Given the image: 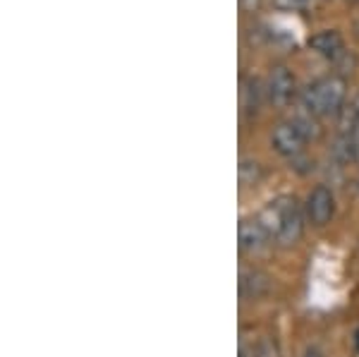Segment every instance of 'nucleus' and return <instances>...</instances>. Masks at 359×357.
I'll use <instances>...</instances> for the list:
<instances>
[{"label":"nucleus","instance_id":"f257e3e1","mask_svg":"<svg viewBox=\"0 0 359 357\" xmlns=\"http://www.w3.org/2000/svg\"><path fill=\"white\" fill-rule=\"evenodd\" d=\"M259 221L264 223V228L269 230L271 240L280 247H292L302 240L304 235V206H299V201L294 197H280L278 201H271L269 206L262 211Z\"/></svg>","mask_w":359,"mask_h":357},{"label":"nucleus","instance_id":"f03ea898","mask_svg":"<svg viewBox=\"0 0 359 357\" xmlns=\"http://www.w3.org/2000/svg\"><path fill=\"white\" fill-rule=\"evenodd\" d=\"M347 99V82L338 74H328L316 82L299 89L297 101L302 113H309L314 118H340Z\"/></svg>","mask_w":359,"mask_h":357},{"label":"nucleus","instance_id":"7ed1b4c3","mask_svg":"<svg viewBox=\"0 0 359 357\" xmlns=\"http://www.w3.org/2000/svg\"><path fill=\"white\" fill-rule=\"evenodd\" d=\"M333 154L340 163H357L359 161V91L340 113V128Z\"/></svg>","mask_w":359,"mask_h":357},{"label":"nucleus","instance_id":"20e7f679","mask_svg":"<svg viewBox=\"0 0 359 357\" xmlns=\"http://www.w3.org/2000/svg\"><path fill=\"white\" fill-rule=\"evenodd\" d=\"M271 147H273L276 154H280L283 159H299L304 154L306 147V135L299 130V125L290 120V123H280L276 125L273 132H271Z\"/></svg>","mask_w":359,"mask_h":357},{"label":"nucleus","instance_id":"39448f33","mask_svg":"<svg viewBox=\"0 0 359 357\" xmlns=\"http://www.w3.org/2000/svg\"><path fill=\"white\" fill-rule=\"evenodd\" d=\"M304 214L306 221L314 228H323L331 223V218L335 214V194L328 185H316L314 189H309L304 199Z\"/></svg>","mask_w":359,"mask_h":357},{"label":"nucleus","instance_id":"423d86ee","mask_svg":"<svg viewBox=\"0 0 359 357\" xmlns=\"http://www.w3.org/2000/svg\"><path fill=\"white\" fill-rule=\"evenodd\" d=\"M297 84H294V74L290 72L287 65H273L266 77V99L273 106L283 108L287 106L294 96H297Z\"/></svg>","mask_w":359,"mask_h":357},{"label":"nucleus","instance_id":"0eeeda50","mask_svg":"<svg viewBox=\"0 0 359 357\" xmlns=\"http://www.w3.org/2000/svg\"><path fill=\"white\" fill-rule=\"evenodd\" d=\"M240 252L245 255H259L264 252L269 243H273L269 235V230L264 228V223L259 218H245L240 223Z\"/></svg>","mask_w":359,"mask_h":357},{"label":"nucleus","instance_id":"6e6552de","mask_svg":"<svg viewBox=\"0 0 359 357\" xmlns=\"http://www.w3.org/2000/svg\"><path fill=\"white\" fill-rule=\"evenodd\" d=\"M309 48L333 62L345 58V41L335 29H321V32H316L314 36L309 39Z\"/></svg>","mask_w":359,"mask_h":357},{"label":"nucleus","instance_id":"1a4fd4ad","mask_svg":"<svg viewBox=\"0 0 359 357\" xmlns=\"http://www.w3.org/2000/svg\"><path fill=\"white\" fill-rule=\"evenodd\" d=\"M271 281L269 276L259 269H242L240 271V297L245 302H254L262 300V297L269 292Z\"/></svg>","mask_w":359,"mask_h":357},{"label":"nucleus","instance_id":"9d476101","mask_svg":"<svg viewBox=\"0 0 359 357\" xmlns=\"http://www.w3.org/2000/svg\"><path fill=\"white\" fill-rule=\"evenodd\" d=\"M264 96H266V84H262V79L252 77H242L240 82V106H242V113L245 115H257L259 108L264 103Z\"/></svg>","mask_w":359,"mask_h":357},{"label":"nucleus","instance_id":"9b49d317","mask_svg":"<svg viewBox=\"0 0 359 357\" xmlns=\"http://www.w3.org/2000/svg\"><path fill=\"white\" fill-rule=\"evenodd\" d=\"M262 177H264V170H262V163H259V161L247 159V156L240 161V182L242 185L252 187V185H257Z\"/></svg>","mask_w":359,"mask_h":357},{"label":"nucleus","instance_id":"f8f14e48","mask_svg":"<svg viewBox=\"0 0 359 357\" xmlns=\"http://www.w3.org/2000/svg\"><path fill=\"white\" fill-rule=\"evenodd\" d=\"M309 0H273V8L280 13H302Z\"/></svg>","mask_w":359,"mask_h":357},{"label":"nucleus","instance_id":"ddd939ff","mask_svg":"<svg viewBox=\"0 0 359 357\" xmlns=\"http://www.w3.org/2000/svg\"><path fill=\"white\" fill-rule=\"evenodd\" d=\"M240 357H264V348L259 343H249V341H242L240 343Z\"/></svg>","mask_w":359,"mask_h":357},{"label":"nucleus","instance_id":"4468645a","mask_svg":"<svg viewBox=\"0 0 359 357\" xmlns=\"http://www.w3.org/2000/svg\"><path fill=\"white\" fill-rule=\"evenodd\" d=\"M262 3H264V0H240V8H242V13L252 15V13H257V10L262 8Z\"/></svg>","mask_w":359,"mask_h":357},{"label":"nucleus","instance_id":"2eb2a0df","mask_svg":"<svg viewBox=\"0 0 359 357\" xmlns=\"http://www.w3.org/2000/svg\"><path fill=\"white\" fill-rule=\"evenodd\" d=\"M302 357H323V353H321V348H318V345H306Z\"/></svg>","mask_w":359,"mask_h":357},{"label":"nucleus","instance_id":"dca6fc26","mask_svg":"<svg viewBox=\"0 0 359 357\" xmlns=\"http://www.w3.org/2000/svg\"><path fill=\"white\" fill-rule=\"evenodd\" d=\"M357 187H359V180H357Z\"/></svg>","mask_w":359,"mask_h":357}]
</instances>
